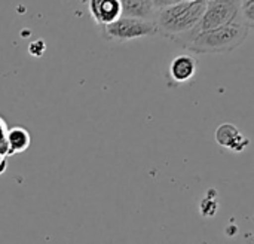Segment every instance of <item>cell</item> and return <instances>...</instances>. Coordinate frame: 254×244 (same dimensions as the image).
<instances>
[{"label": "cell", "instance_id": "6", "mask_svg": "<svg viewBox=\"0 0 254 244\" xmlns=\"http://www.w3.org/2000/svg\"><path fill=\"white\" fill-rule=\"evenodd\" d=\"M196 69L198 61L192 55H177L170 64V78L176 83H185L196 75Z\"/></svg>", "mask_w": 254, "mask_h": 244}, {"label": "cell", "instance_id": "3", "mask_svg": "<svg viewBox=\"0 0 254 244\" xmlns=\"http://www.w3.org/2000/svg\"><path fill=\"white\" fill-rule=\"evenodd\" d=\"M243 0H207L205 12L193 31L222 27L240 18Z\"/></svg>", "mask_w": 254, "mask_h": 244}, {"label": "cell", "instance_id": "2", "mask_svg": "<svg viewBox=\"0 0 254 244\" xmlns=\"http://www.w3.org/2000/svg\"><path fill=\"white\" fill-rule=\"evenodd\" d=\"M207 7V0H192L156 10L155 25L158 34L174 39L180 34L192 31L201 21Z\"/></svg>", "mask_w": 254, "mask_h": 244}, {"label": "cell", "instance_id": "8", "mask_svg": "<svg viewBox=\"0 0 254 244\" xmlns=\"http://www.w3.org/2000/svg\"><path fill=\"white\" fill-rule=\"evenodd\" d=\"M7 143L12 152H22L30 146V134L24 128H12L7 133Z\"/></svg>", "mask_w": 254, "mask_h": 244}, {"label": "cell", "instance_id": "1", "mask_svg": "<svg viewBox=\"0 0 254 244\" xmlns=\"http://www.w3.org/2000/svg\"><path fill=\"white\" fill-rule=\"evenodd\" d=\"M249 37V28L241 18L217 28L189 31L173 39L180 48L193 54H226L240 48Z\"/></svg>", "mask_w": 254, "mask_h": 244}, {"label": "cell", "instance_id": "7", "mask_svg": "<svg viewBox=\"0 0 254 244\" xmlns=\"http://www.w3.org/2000/svg\"><path fill=\"white\" fill-rule=\"evenodd\" d=\"M122 16L153 21L156 9L152 0H121Z\"/></svg>", "mask_w": 254, "mask_h": 244}, {"label": "cell", "instance_id": "10", "mask_svg": "<svg viewBox=\"0 0 254 244\" xmlns=\"http://www.w3.org/2000/svg\"><path fill=\"white\" fill-rule=\"evenodd\" d=\"M28 52H30L31 55H34V57H40V55L45 52V42H43L42 39L31 42L30 46H28Z\"/></svg>", "mask_w": 254, "mask_h": 244}, {"label": "cell", "instance_id": "5", "mask_svg": "<svg viewBox=\"0 0 254 244\" xmlns=\"http://www.w3.org/2000/svg\"><path fill=\"white\" fill-rule=\"evenodd\" d=\"M89 10L92 18L103 27L122 16L121 0H89Z\"/></svg>", "mask_w": 254, "mask_h": 244}, {"label": "cell", "instance_id": "4", "mask_svg": "<svg viewBox=\"0 0 254 244\" xmlns=\"http://www.w3.org/2000/svg\"><path fill=\"white\" fill-rule=\"evenodd\" d=\"M103 33L110 40L127 42V40H132V39H138V37L158 34V30H156V25L153 21L121 16L118 21H115L109 25H104Z\"/></svg>", "mask_w": 254, "mask_h": 244}, {"label": "cell", "instance_id": "9", "mask_svg": "<svg viewBox=\"0 0 254 244\" xmlns=\"http://www.w3.org/2000/svg\"><path fill=\"white\" fill-rule=\"evenodd\" d=\"M240 18L249 30H254V0H243Z\"/></svg>", "mask_w": 254, "mask_h": 244}, {"label": "cell", "instance_id": "11", "mask_svg": "<svg viewBox=\"0 0 254 244\" xmlns=\"http://www.w3.org/2000/svg\"><path fill=\"white\" fill-rule=\"evenodd\" d=\"M185 1H192V0H152L156 10L164 9V7H170V6H174V4H180V3H185Z\"/></svg>", "mask_w": 254, "mask_h": 244}]
</instances>
